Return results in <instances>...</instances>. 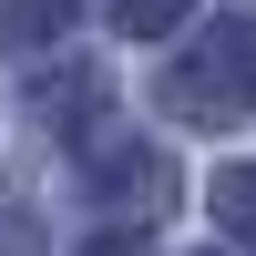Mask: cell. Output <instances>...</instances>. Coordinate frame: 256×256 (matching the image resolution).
<instances>
[{
  "label": "cell",
  "instance_id": "cell-1",
  "mask_svg": "<svg viewBox=\"0 0 256 256\" xmlns=\"http://www.w3.org/2000/svg\"><path fill=\"white\" fill-rule=\"evenodd\" d=\"M164 113L195 123V134H226V123L256 113V10H216L174 62H164Z\"/></svg>",
  "mask_w": 256,
  "mask_h": 256
},
{
  "label": "cell",
  "instance_id": "cell-4",
  "mask_svg": "<svg viewBox=\"0 0 256 256\" xmlns=\"http://www.w3.org/2000/svg\"><path fill=\"white\" fill-rule=\"evenodd\" d=\"M72 31V0H0V41L10 52H52Z\"/></svg>",
  "mask_w": 256,
  "mask_h": 256
},
{
  "label": "cell",
  "instance_id": "cell-7",
  "mask_svg": "<svg viewBox=\"0 0 256 256\" xmlns=\"http://www.w3.org/2000/svg\"><path fill=\"white\" fill-rule=\"evenodd\" d=\"M92 256H134V246H123V236H113V246H92Z\"/></svg>",
  "mask_w": 256,
  "mask_h": 256
},
{
  "label": "cell",
  "instance_id": "cell-3",
  "mask_svg": "<svg viewBox=\"0 0 256 256\" xmlns=\"http://www.w3.org/2000/svg\"><path fill=\"white\" fill-rule=\"evenodd\" d=\"M216 226L236 256H256V164H216Z\"/></svg>",
  "mask_w": 256,
  "mask_h": 256
},
{
  "label": "cell",
  "instance_id": "cell-5",
  "mask_svg": "<svg viewBox=\"0 0 256 256\" xmlns=\"http://www.w3.org/2000/svg\"><path fill=\"white\" fill-rule=\"evenodd\" d=\"M102 10H113V31H123V41H164L195 0H102Z\"/></svg>",
  "mask_w": 256,
  "mask_h": 256
},
{
  "label": "cell",
  "instance_id": "cell-2",
  "mask_svg": "<svg viewBox=\"0 0 256 256\" xmlns=\"http://www.w3.org/2000/svg\"><path fill=\"white\" fill-rule=\"evenodd\" d=\"M82 184L102 195V216H164V205H174V164L144 134H123L113 113L82 123Z\"/></svg>",
  "mask_w": 256,
  "mask_h": 256
},
{
  "label": "cell",
  "instance_id": "cell-6",
  "mask_svg": "<svg viewBox=\"0 0 256 256\" xmlns=\"http://www.w3.org/2000/svg\"><path fill=\"white\" fill-rule=\"evenodd\" d=\"M0 256H41V226H31V205H10V195H0Z\"/></svg>",
  "mask_w": 256,
  "mask_h": 256
}]
</instances>
